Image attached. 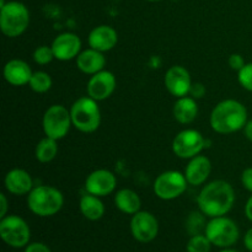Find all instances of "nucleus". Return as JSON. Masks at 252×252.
<instances>
[{"label": "nucleus", "mask_w": 252, "mask_h": 252, "mask_svg": "<svg viewBox=\"0 0 252 252\" xmlns=\"http://www.w3.org/2000/svg\"><path fill=\"white\" fill-rule=\"evenodd\" d=\"M29 85L34 93H47L52 88V78L46 71H36V73L32 74Z\"/></svg>", "instance_id": "25"}, {"label": "nucleus", "mask_w": 252, "mask_h": 252, "mask_svg": "<svg viewBox=\"0 0 252 252\" xmlns=\"http://www.w3.org/2000/svg\"><path fill=\"white\" fill-rule=\"evenodd\" d=\"M88 42L90 48L96 49L100 52L111 51L118 42V34L113 27L107 25H101L95 27L89 33Z\"/></svg>", "instance_id": "17"}, {"label": "nucleus", "mask_w": 252, "mask_h": 252, "mask_svg": "<svg viewBox=\"0 0 252 252\" xmlns=\"http://www.w3.org/2000/svg\"><path fill=\"white\" fill-rule=\"evenodd\" d=\"M241 184L249 192H252V167L244 170L241 175Z\"/></svg>", "instance_id": "32"}, {"label": "nucleus", "mask_w": 252, "mask_h": 252, "mask_svg": "<svg viewBox=\"0 0 252 252\" xmlns=\"http://www.w3.org/2000/svg\"><path fill=\"white\" fill-rule=\"evenodd\" d=\"M117 185L116 176L111 171L105 169L95 170L91 172L85 181V189L88 193L97 197H105L112 193Z\"/></svg>", "instance_id": "13"}, {"label": "nucleus", "mask_w": 252, "mask_h": 252, "mask_svg": "<svg viewBox=\"0 0 252 252\" xmlns=\"http://www.w3.org/2000/svg\"><path fill=\"white\" fill-rule=\"evenodd\" d=\"M25 252H51V250H49L44 244L33 243V244H30V245L27 246Z\"/></svg>", "instance_id": "33"}, {"label": "nucleus", "mask_w": 252, "mask_h": 252, "mask_svg": "<svg viewBox=\"0 0 252 252\" xmlns=\"http://www.w3.org/2000/svg\"><path fill=\"white\" fill-rule=\"evenodd\" d=\"M198 115V106L193 97H179L174 106V117L181 125H189Z\"/></svg>", "instance_id": "21"}, {"label": "nucleus", "mask_w": 252, "mask_h": 252, "mask_svg": "<svg viewBox=\"0 0 252 252\" xmlns=\"http://www.w3.org/2000/svg\"><path fill=\"white\" fill-rule=\"evenodd\" d=\"M0 204H1L0 218H4V217H6V213H7V199L4 193H0Z\"/></svg>", "instance_id": "34"}, {"label": "nucleus", "mask_w": 252, "mask_h": 252, "mask_svg": "<svg viewBox=\"0 0 252 252\" xmlns=\"http://www.w3.org/2000/svg\"><path fill=\"white\" fill-rule=\"evenodd\" d=\"M54 59V53L52 47L49 46H39L33 52V61L39 65H46L51 63Z\"/></svg>", "instance_id": "27"}, {"label": "nucleus", "mask_w": 252, "mask_h": 252, "mask_svg": "<svg viewBox=\"0 0 252 252\" xmlns=\"http://www.w3.org/2000/svg\"><path fill=\"white\" fill-rule=\"evenodd\" d=\"M235 192L230 184L217 180L206 185L197 197V204L207 217H223L233 208Z\"/></svg>", "instance_id": "1"}, {"label": "nucleus", "mask_w": 252, "mask_h": 252, "mask_svg": "<svg viewBox=\"0 0 252 252\" xmlns=\"http://www.w3.org/2000/svg\"><path fill=\"white\" fill-rule=\"evenodd\" d=\"M75 59L79 70L83 71L84 74H89V75H94V74L103 70L106 65V58L102 52L96 51L94 48L80 52Z\"/></svg>", "instance_id": "20"}, {"label": "nucleus", "mask_w": 252, "mask_h": 252, "mask_svg": "<svg viewBox=\"0 0 252 252\" xmlns=\"http://www.w3.org/2000/svg\"><path fill=\"white\" fill-rule=\"evenodd\" d=\"M221 252H236V251H234V250H224V251H221Z\"/></svg>", "instance_id": "38"}, {"label": "nucleus", "mask_w": 252, "mask_h": 252, "mask_svg": "<svg viewBox=\"0 0 252 252\" xmlns=\"http://www.w3.org/2000/svg\"><path fill=\"white\" fill-rule=\"evenodd\" d=\"M238 80L245 90L252 93V63L245 64V66L238 71Z\"/></svg>", "instance_id": "29"}, {"label": "nucleus", "mask_w": 252, "mask_h": 252, "mask_svg": "<svg viewBox=\"0 0 252 252\" xmlns=\"http://www.w3.org/2000/svg\"><path fill=\"white\" fill-rule=\"evenodd\" d=\"M115 204L121 212L126 214H135L139 212L142 202L134 191L128 189H120L115 196Z\"/></svg>", "instance_id": "23"}, {"label": "nucleus", "mask_w": 252, "mask_h": 252, "mask_svg": "<svg viewBox=\"0 0 252 252\" xmlns=\"http://www.w3.org/2000/svg\"><path fill=\"white\" fill-rule=\"evenodd\" d=\"M148 1H160V0H148Z\"/></svg>", "instance_id": "39"}, {"label": "nucleus", "mask_w": 252, "mask_h": 252, "mask_svg": "<svg viewBox=\"0 0 252 252\" xmlns=\"http://www.w3.org/2000/svg\"><path fill=\"white\" fill-rule=\"evenodd\" d=\"M244 243H245L246 249L252 252V228L248 231V233H246L245 239H244Z\"/></svg>", "instance_id": "35"}, {"label": "nucleus", "mask_w": 252, "mask_h": 252, "mask_svg": "<svg viewBox=\"0 0 252 252\" xmlns=\"http://www.w3.org/2000/svg\"><path fill=\"white\" fill-rule=\"evenodd\" d=\"M5 187L10 193L15 196L29 194L33 189L32 177L26 170L12 169L6 174L4 180Z\"/></svg>", "instance_id": "18"}, {"label": "nucleus", "mask_w": 252, "mask_h": 252, "mask_svg": "<svg viewBox=\"0 0 252 252\" xmlns=\"http://www.w3.org/2000/svg\"><path fill=\"white\" fill-rule=\"evenodd\" d=\"M54 58L58 61L66 62L76 58L81 51V41L75 33L65 32L54 38L52 42Z\"/></svg>", "instance_id": "15"}, {"label": "nucleus", "mask_w": 252, "mask_h": 252, "mask_svg": "<svg viewBox=\"0 0 252 252\" xmlns=\"http://www.w3.org/2000/svg\"><path fill=\"white\" fill-rule=\"evenodd\" d=\"M32 74L29 64L21 59H11L4 66V78L10 85H26L30 83Z\"/></svg>", "instance_id": "19"}, {"label": "nucleus", "mask_w": 252, "mask_h": 252, "mask_svg": "<svg viewBox=\"0 0 252 252\" xmlns=\"http://www.w3.org/2000/svg\"><path fill=\"white\" fill-rule=\"evenodd\" d=\"M212 243L206 235H193L189 239L187 244V251L189 252H209Z\"/></svg>", "instance_id": "26"}, {"label": "nucleus", "mask_w": 252, "mask_h": 252, "mask_svg": "<svg viewBox=\"0 0 252 252\" xmlns=\"http://www.w3.org/2000/svg\"><path fill=\"white\" fill-rule=\"evenodd\" d=\"M116 89V76L111 71L101 70L94 74L88 83V95L95 101L110 97Z\"/></svg>", "instance_id": "14"}, {"label": "nucleus", "mask_w": 252, "mask_h": 252, "mask_svg": "<svg viewBox=\"0 0 252 252\" xmlns=\"http://www.w3.org/2000/svg\"><path fill=\"white\" fill-rule=\"evenodd\" d=\"M79 207H80V212L83 213V216L89 220H98L105 214V206L100 197L95 196V194H84L80 198Z\"/></svg>", "instance_id": "22"}, {"label": "nucleus", "mask_w": 252, "mask_h": 252, "mask_svg": "<svg viewBox=\"0 0 252 252\" xmlns=\"http://www.w3.org/2000/svg\"><path fill=\"white\" fill-rule=\"evenodd\" d=\"M46 137L59 140L68 134L71 123L70 111L62 105H53L44 112L42 121Z\"/></svg>", "instance_id": "6"}, {"label": "nucleus", "mask_w": 252, "mask_h": 252, "mask_svg": "<svg viewBox=\"0 0 252 252\" xmlns=\"http://www.w3.org/2000/svg\"><path fill=\"white\" fill-rule=\"evenodd\" d=\"M64 204V197L59 189L52 186L32 189L27 197L30 211L38 217H51L58 213Z\"/></svg>", "instance_id": "3"}, {"label": "nucleus", "mask_w": 252, "mask_h": 252, "mask_svg": "<svg viewBox=\"0 0 252 252\" xmlns=\"http://www.w3.org/2000/svg\"><path fill=\"white\" fill-rule=\"evenodd\" d=\"M248 123V110L236 100H224L213 108L211 126L219 134H230L243 129Z\"/></svg>", "instance_id": "2"}, {"label": "nucleus", "mask_w": 252, "mask_h": 252, "mask_svg": "<svg viewBox=\"0 0 252 252\" xmlns=\"http://www.w3.org/2000/svg\"><path fill=\"white\" fill-rule=\"evenodd\" d=\"M0 236L12 248H24L29 244L31 231L22 218L17 216H6L0 221Z\"/></svg>", "instance_id": "8"}, {"label": "nucleus", "mask_w": 252, "mask_h": 252, "mask_svg": "<svg viewBox=\"0 0 252 252\" xmlns=\"http://www.w3.org/2000/svg\"><path fill=\"white\" fill-rule=\"evenodd\" d=\"M187 180L185 174L180 171H165L160 174L154 181V193L164 201H171L181 196L187 189Z\"/></svg>", "instance_id": "9"}, {"label": "nucleus", "mask_w": 252, "mask_h": 252, "mask_svg": "<svg viewBox=\"0 0 252 252\" xmlns=\"http://www.w3.org/2000/svg\"><path fill=\"white\" fill-rule=\"evenodd\" d=\"M228 64H229V66L233 69V70L239 71V70H241L244 66H245L246 63H245V59L243 58V56H241V54L234 53L229 57Z\"/></svg>", "instance_id": "30"}, {"label": "nucleus", "mask_w": 252, "mask_h": 252, "mask_svg": "<svg viewBox=\"0 0 252 252\" xmlns=\"http://www.w3.org/2000/svg\"><path fill=\"white\" fill-rule=\"evenodd\" d=\"M164 83L166 90L177 98L189 95L192 84H193L189 70L181 65L171 66L165 74Z\"/></svg>", "instance_id": "12"}, {"label": "nucleus", "mask_w": 252, "mask_h": 252, "mask_svg": "<svg viewBox=\"0 0 252 252\" xmlns=\"http://www.w3.org/2000/svg\"><path fill=\"white\" fill-rule=\"evenodd\" d=\"M245 214H246V217H248L249 220L252 221V194H251L250 198L248 199V202H246Z\"/></svg>", "instance_id": "36"}, {"label": "nucleus", "mask_w": 252, "mask_h": 252, "mask_svg": "<svg viewBox=\"0 0 252 252\" xmlns=\"http://www.w3.org/2000/svg\"><path fill=\"white\" fill-rule=\"evenodd\" d=\"M58 154V144H57V140L53 138L46 137L42 140H39V143L36 147V159L39 162H51L54 158Z\"/></svg>", "instance_id": "24"}, {"label": "nucleus", "mask_w": 252, "mask_h": 252, "mask_svg": "<svg viewBox=\"0 0 252 252\" xmlns=\"http://www.w3.org/2000/svg\"><path fill=\"white\" fill-rule=\"evenodd\" d=\"M189 95H191L193 98H202L206 95V88H204V85L202 83L192 84Z\"/></svg>", "instance_id": "31"}, {"label": "nucleus", "mask_w": 252, "mask_h": 252, "mask_svg": "<svg viewBox=\"0 0 252 252\" xmlns=\"http://www.w3.org/2000/svg\"><path fill=\"white\" fill-rule=\"evenodd\" d=\"M212 171L211 160L204 155H197L189 160L185 170V176L191 186H201L207 181Z\"/></svg>", "instance_id": "16"}, {"label": "nucleus", "mask_w": 252, "mask_h": 252, "mask_svg": "<svg viewBox=\"0 0 252 252\" xmlns=\"http://www.w3.org/2000/svg\"><path fill=\"white\" fill-rule=\"evenodd\" d=\"M130 230L135 240L140 243H150L154 240L159 231L157 218L149 212H138L133 214L130 220Z\"/></svg>", "instance_id": "11"}, {"label": "nucleus", "mask_w": 252, "mask_h": 252, "mask_svg": "<svg viewBox=\"0 0 252 252\" xmlns=\"http://www.w3.org/2000/svg\"><path fill=\"white\" fill-rule=\"evenodd\" d=\"M204 138L198 130L185 129L175 137L172 142V152L181 159H192L199 155L204 149Z\"/></svg>", "instance_id": "10"}, {"label": "nucleus", "mask_w": 252, "mask_h": 252, "mask_svg": "<svg viewBox=\"0 0 252 252\" xmlns=\"http://www.w3.org/2000/svg\"><path fill=\"white\" fill-rule=\"evenodd\" d=\"M203 228L204 217L202 216L201 213H197V212H193V213L189 214V217L187 218V230H189V233L191 234L192 236L198 235Z\"/></svg>", "instance_id": "28"}, {"label": "nucleus", "mask_w": 252, "mask_h": 252, "mask_svg": "<svg viewBox=\"0 0 252 252\" xmlns=\"http://www.w3.org/2000/svg\"><path fill=\"white\" fill-rule=\"evenodd\" d=\"M206 236L213 245L228 248L239 239L238 225L225 217H216L206 225Z\"/></svg>", "instance_id": "7"}, {"label": "nucleus", "mask_w": 252, "mask_h": 252, "mask_svg": "<svg viewBox=\"0 0 252 252\" xmlns=\"http://www.w3.org/2000/svg\"><path fill=\"white\" fill-rule=\"evenodd\" d=\"M30 24V12L20 1H9L0 7V29L7 37L24 33Z\"/></svg>", "instance_id": "5"}, {"label": "nucleus", "mask_w": 252, "mask_h": 252, "mask_svg": "<svg viewBox=\"0 0 252 252\" xmlns=\"http://www.w3.org/2000/svg\"><path fill=\"white\" fill-rule=\"evenodd\" d=\"M70 116L74 127L83 133H93L100 127V108L97 106V101L90 96L76 100L70 108Z\"/></svg>", "instance_id": "4"}, {"label": "nucleus", "mask_w": 252, "mask_h": 252, "mask_svg": "<svg viewBox=\"0 0 252 252\" xmlns=\"http://www.w3.org/2000/svg\"><path fill=\"white\" fill-rule=\"evenodd\" d=\"M244 130H245V135L250 142H252V120L248 121L246 126L244 127Z\"/></svg>", "instance_id": "37"}]
</instances>
